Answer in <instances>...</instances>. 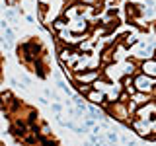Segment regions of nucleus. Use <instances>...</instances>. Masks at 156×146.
<instances>
[{
  "mask_svg": "<svg viewBox=\"0 0 156 146\" xmlns=\"http://www.w3.org/2000/svg\"><path fill=\"white\" fill-rule=\"evenodd\" d=\"M2 115L6 119L8 134L20 146H62L58 136L53 133L47 119L33 103L14 94L12 90H2Z\"/></svg>",
  "mask_w": 156,
  "mask_h": 146,
  "instance_id": "1",
  "label": "nucleus"
},
{
  "mask_svg": "<svg viewBox=\"0 0 156 146\" xmlns=\"http://www.w3.org/2000/svg\"><path fill=\"white\" fill-rule=\"evenodd\" d=\"M16 55L20 66L27 74L35 76L37 80H47L51 76V58L49 49L43 37L39 35H26L16 43Z\"/></svg>",
  "mask_w": 156,
  "mask_h": 146,
  "instance_id": "2",
  "label": "nucleus"
},
{
  "mask_svg": "<svg viewBox=\"0 0 156 146\" xmlns=\"http://www.w3.org/2000/svg\"><path fill=\"white\" fill-rule=\"evenodd\" d=\"M4 2H6V6H18L22 0H4Z\"/></svg>",
  "mask_w": 156,
  "mask_h": 146,
  "instance_id": "3",
  "label": "nucleus"
}]
</instances>
